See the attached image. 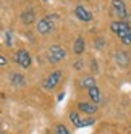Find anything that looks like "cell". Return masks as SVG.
I'll use <instances>...</instances> for the list:
<instances>
[{"instance_id":"6da1fadb","label":"cell","mask_w":131,"mask_h":134,"mask_svg":"<svg viewBox=\"0 0 131 134\" xmlns=\"http://www.w3.org/2000/svg\"><path fill=\"white\" fill-rule=\"evenodd\" d=\"M110 29L112 32H115L118 37H120V41L121 44H125V45H131V26L126 23V21H112L110 23Z\"/></svg>"},{"instance_id":"7a4b0ae2","label":"cell","mask_w":131,"mask_h":134,"mask_svg":"<svg viewBox=\"0 0 131 134\" xmlns=\"http://www.w3.org/2000/svg\"><path fill=\"white\" fill-rule=\"evenodd\" d=\"M65 57H67V50H65L62 45H50L47 49V60L52 65L62 62Z\"/></svg>"},{"instance_id":"3957f363","label":"cell","mask_w":131,"mask_h":134,"mask_svg":"<svg viewBox=\"0 0 131 134\" xmlns=\"http://www.w3.org/2000/svg\"><path fill=\"white\" fill-rule=\"evenodd\" d=\"M62 76H63V73H62L60 70L52 71L47 78L42 81V89H45V91H53V89H57V86H58L60 81H62Z\"/></svg>"},{"instance_id":"277c9868","label":"cell","mask_w":131,"mask_h":134,"mask_svg":"<svg viewBox=\"0 0 131 134\" xmlns=\"http://www.w3.org/2000/svg\"><path fill=\"white\" fill-rule=\"evenodd\" d=\"M36 27H37V32H39L41 36L50 34L52 29H53V18L52 16H44V18H41V20L37 21Z\"/></svg>"},{"instance_id":"5b68a950","label":"cell","mask_w":131,"mask_h":134,"mask_svg":"<svg viewBox=\"0 0 131 134\" xmlns=\"http://www.w3.org/2000/svg\"><path fill=\"white\" fill-rule=\"evenodd\" d=\"M70 121L74 124V128H84L96 123L94 118H81V115L78 111H70Z\"/></svg>"},{"instance_id":"8992f818","label":"cell","mask_w":131,"mask_h":134,"mask_svg":"<svg viewBox=\"0 0 131 134\" xmlns=\"http://www.w3.org/2000/svg\"><path fill=\"white\" fill-rule=\"evenodd\" d=\"M16 63L21 66V68H29V66L32 65V57H31V53L28 52L26 49H20L16 52Z\"/></svg>"},{"instance_id":"52a82bcc","label":"cell","mask_w":131,"mask_h":134,"mask_svg":"<svg viewBox=\"0 0 131 134\" xmlns=\"http://www.w3.org/2000/svg\"><path fill=\"white\" fill-rule=\"evenodd\" d=\"M112 12H113L121 21L128 16V10H126V3L123 0H112Z\"/></svg>"},{"instance_id":"ba28073f","label":"cell","mask_w":131,"mask_h":134,"mask_svg":"<svg viewBox=\"0 0 131 134\" xmlns=\"http://www.w3.org/2000/svg\"><path fill=\"white\" fill-rule=\"evenodd\" d=\"M74 16H76L79 21H83V23L92 21V13L88 10L86 7H83V5H76V7H74Z\"/></svg>"},{"instance_id":"9c48e42d","label":"cell","mask_w":131,"mask_h":134,"mask_svg":"<svg viewBox=\"0 0 131 134\" xmlns=\"http://www.w3.org/2000/svg\"><path fill=\"white\" fill-rule=\"evenodd\" d=\"M20 20H21L23 24H26V26L32 24V23L36 21V10H34V8H26V10H23L21 15H20Z\"/></svg>"},{"instance_id":"30bf717a","label":"cell","mask_w":131,"mask_h":134,"mask_svg":"<svg viewBox=\"0 0 131 134\" xmlns=\"http://www.w3.org/2000/svg\"><path fill=\"white\" fill-rule=\"evenodd\" d=\"M78 110L84 115H94L97 111V105L92 102H78Z\"/></svg>"},{"instance_id":"8fae6325","label":"cell","mask_w":131,"mask_h":134,"mask_svg":"<svg viewBox=\"0 0 131 134\" xmlns=\"http://www.w3.org/2000/svg\"><path fill=\"white\" fill-rule=\"evenodd\" d=\"M115 62H117L120 66H128V65H129V62H131V57H129L126 52L120 50V52H117V53H115Z\"/></svg>"},{"instance_id":"7c38bea8","label":"cell","mask_w":131,"mask_h":134,"mask_svg":"<svg viewBox=\"0 0 131 134\" xmlns=\"http://www.w3.org/2000/svg\"><path fill=\"white\" fill-rule=\"evenodd\" d=\"M10 82L15 86V87H23V86L26 84L24 74H21V73H12L10 74Z\"/></svg>"},{"instance_id":"4fadbf2b","label":"cell","mask_w":131,"mask_h":134,"mask_svg":"<svg viewBox=\"0 0 131 134\" xmlns=\"http://www.w3.org/2000/svg\"><path fill=\"white\" fill-rule=\"evenodd\" d=\"M84 49H86V42H84V37H83V36H78V37H76V41H74V44H73V52L76 53V55H83Z\"/></svg>"},{"instance_id":"5bb4252c","label":"cell","mask_w":131,"mask_h":134,"mask_svg":"<svg viewBox=\"0 0 131 134\" xmlns=\"http://www.w3.org/2000/svg\"><path fill=\"white\" fill-rule=\"evenodd\" d=\"M88 94H89V99H91V102L92 103H100V100H102V95H100V89L97 87V86H94V87H91V89H88Z\"/></svg>"},{"instance_id":"9a60e30c","label":"cell","mask_w":131,"mask_h":134,"mask_svg":"<svg viewBox=\"0 0 131 134\" xmlns=\"http://www.w3.org/2000/svg\"><path fill=\"white\" fill-rule=\"evenodd\" d=\"M79 86H81L83 89H91V87H94V86H96V79H94V76H91V74L83 76V78L79 79Z\"/></svg>"},{"instance_id":"2e32d148","label":"cell","mask_w":131,"mask_h":134,"mask_svg":"<svg viewBox=\"0 0 131 134\" xmlns=\"http://www.w3.org/2000/svg\"><path fill=\"white\" fill-rule=\"evenodd\" d=\"M55 134H70V131L65 124H57L55 126Z\"/></svg>"},{"instance_id":"e0dca14e","label":"cell","mask_w":131,"mask_h":134,"mask_svg":"<svg viewBox=\"0 0 131 134\" xmlns=\"http://www.w3.org/2000/svg\"><path fill=\"white\" fill-rule=\"evenodd\" d=\"M7 63H8V60L5 58V57H3V55H0V66H5Z\"/></svg>"},{"instance_id":"ac0fdd59","label":"cell","mask_w":131,"mask_h":134,"mask_svg":"<svg viewBox=\"0 0 131 134\" xmlns=\"http://www.w3.org/2000/svg\"><path fill=\"white\" fill-rule=\"evenodd\" d=\"M102 44H104V41H102V39H97L96 41V47H102Z\"/></svg>"},{"instance_id":"d6986e66","label":"cell","mask_w":131,"mask_h":134,"mask_svg":"<svg viewBox=\"0 0 131 134\" xmlns=\"http://www.w3.org/2000/svg\"><path fill=\"white\" fill-rule=\"evenodd\" d=\"M92 70L97 71V62H96V60H92Z\"/></svg>"},{"instance_id":"ffe728a7","label":"cell","mask_w":131,"mask_h":134,"mask_svg":"<svg viewBox=\"0 0 131 134\" xmlns=\"http://www.w3.org/2000/svg\"><path fill=\"white\" fill-rule=\"evenodd\" d=\"M41 2H49V0H41Z\"/></svg>"},{"instance_id":"44dd1931","label":"cell","mask_w":131,"mask_h":134,"mask_svg":"<svg viewBox=\"0 0 131 134\" xmlns=\"http://www.w3.org/2000/svg\"><path fill=\"white\" fill-rule=\"evenodd\" d=\"M0 134H2V126H0Z\"/></svg>"}]
</instances>
